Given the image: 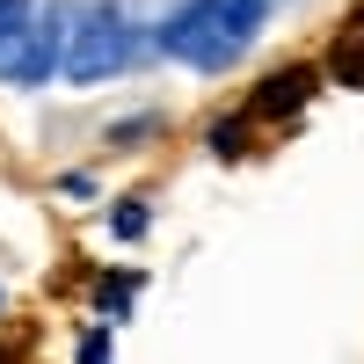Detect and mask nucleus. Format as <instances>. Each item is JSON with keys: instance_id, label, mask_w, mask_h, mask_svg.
<instances>
[{"instance_id": "1", "label": "nucleus", "mask_w": 364, "mask_h": 364, "mask_svg": "<svg viewBox=\"0 0 364 364\" xmlns=\"http://www.w3.org/2000/svg\"><path fill=\"white\" fill-rule=\"evenodd\" d=\"M66 22L73 15H44L37 0H0V80L15 87H44L66 58Z\"/></svg>"}, {"instance_id": "2", "label": "nucleus", "mask_w": 364, "mask_h": 364, "mask_svg": "<svg viewBox=\"0 0 364 364\" xmlns=\"http://www.w3.org/2000/svg\"><path fill=\"white\" fill-rule=\"evenodd\" d=\"M161 51L182 58V66H197V73H219V66H233V58L248 51V37L233 29L226 0H190V8H175L161 22Z\"/></svg>"}, {"instance_id": "3", "label": "nucleus", "mask_w": 364, "mask_h": 364, "mask_svg": "<svg viewBox=\"0 0 364 364\" xmlns=\"http://www.w3.org/2000/svg\"><path fill=\"white\" fill-rule=\"evenodd\" d=\"M139 51H146L139 29L117 15V8H95V15H80V29L66 22V58H58V73H73V80H102V73H124Z\"/></svg>"}, {"instance_id": "4", "label": "nucleus", "mask_w": 364, "mask_h": 364, "mask_svg": "<svg viewBox=\"0 0 364 364\" xmlns=\"http://www.w3.org/2000/svg\"><path fill=\"white\" fill-rule=\"evenodd\" d=\"M306 95H314V66H284V73H269L255 95H248V109H240V124H277V117H299L306 109Z\"/></svg>"}, {"instance_id": "5", "label": "nucleus", "mask_w": 364, "mask_h": 364, "mask_svg": "<svg viewBox=\"0 0 364 364\" xmlns=\"http://www.w3.org/2000/svg\"><path fill=\"white\" fill-rule=\"evenodd\" d=\"M132 291H139V284H132V277H117V284H109V277H102V284H95V306H102V314H109V321H117V314H124V306H132Z\"/></svg>"}, {"instance_id": "6", "label": "nucleus", "mask_w": 364, "mask_h": 364, "mask_svg": "<svg viewBox=\"0 0 364 364\" xmlns=\"http://www.w3.org/2000/svg\"><path fill=\"white\" fill-rule=\"evenodd\" d=\"M226 8H233V29H240V37H255V29L269 22V0H226Z\"/></svg>"}, {"instance_id": "7", "label": "nucleus", "mask_w": 364, "mask_h": 364, "mask_svg": "<svg viewBox=\"0 0 364 364\" xmlns=\"http://www.w3.org/2000/svg\"><path fill=\"white\" fill-rule=\"evenodd\" d=\"M109 226H117V240H139V233H146V204H124Z\"/></svg>"}, {"instance_id": "8", "label": "nucleus", "mask_w": 364, "mask_h": 364, "mask_svg": "<svg viewBox=\"0 0 364 364\" xmlns=\"http://www.w3.org/2000/svg\"><path fill=\"white\" fill-rule=\"evenodd\" d=\"M146 132H161V117H132V124H117L109 146H132V139H146Z\"/></svg>"}, {"instance_id": "9", "label": "nucleus", "mask_w": 364, "mask_h": 364, "mask_svg": "<svg viewBox=\"0 0 364 364\" xmlns=\"http://www.w3.org/2000/svg\"><path fill=\"white\" fill-rule=\"evenodd\" d=\"M80 364H109V328H95V336H87V350H80Z\"/></svg>"}]
</instances>
